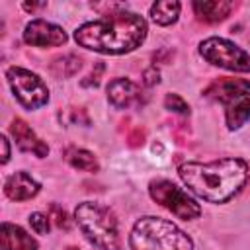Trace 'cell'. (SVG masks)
<instances>
[{"mask_svg": "<svg viewBox=\"0 0 250 250\" xmlns=\"http://www.w3.org/2000/svg\"><path fill=\"white\" fill-rule=\"evenodd\" d=\"M146 37V21L135 12H115L98 21H88L74 31L80 47L105 55H123L137 49Z\"/></svg>", "mask_w": 250, "mask_h": 250, "instance_id": "obj_1", "label": "cell"}, {"mask_svg": "<svg viewBox=\"0 0 250 250\" xmlns=\"http://www.w3.org/2000/svg\"><path fill=\"white\" fill-rule=\"evenodd\" d=\"M184 184L201 199L225 203L234 197L248 180V166L240 158H221L213 162H184L178 168Z\"/></svg>", "mask_w": 250, "mask_h": 250, "instance_id": "obj_2", "label": "cell"}, {"mask_svg": "<svg viewBox=\"0 0 250 250\" xmlns=\"http://www.w3.org/2000/svg\"><path fill=\"white\" fill-rule=\"evenodd\" d=\"M131 250H193L191 238L172 221L141 217L129 236Z\"/></svg>", "mask_w": 250, "mask_h": 250, "instance_id": "obj_3", "label": "cell"}, {"mask_svg": "<svg viewBox=\"0 0 250 250\" xmlns=\"http://www.w3.org/2000/svg\"><path fill=\"white\" fill-rule=\"evenodd\" d=\"M74 219L84 236L100 250H121L117 219L109 207L94 201H84L76 207Z\"/></svg>", "mask_w": 250, "mask_h": 250, "instance_id": "obj_4", "label": "cell"}, {"mask_svg": "<svg viewBox=\"0 0 250 250\" xmlns=\"http://www.w3.org/2000/svg\"><path fill=\"white\" fill-rule=\"evenodd\" d=\"M199 53L207 62L215 66L234 70V72H250V55L229 39L209 37L201 41Z\"/></svg>", "mask_w": 250, "mask_h": 250, "instance_id": "obj_5", "label": "cell"}, {"mask_svg": "<svg viewBox=\"0 0 250 250\" xmlns=\"http://www.w3.org/2000/svg\"><path fill=\"white\" fill-rule=\"evenodd\" d=\"M6 78L12 86L14 96L18 102L27 109H37L49 102V88L47 84L33 74L31 70H25L21 66H10L6 72Z\"/></svg>", "mask_w": 250, "mask_h": 250, "instance_id": "obj_6", "label": "cell"}, {"mask_svg": "<svg viewBox=\"0 0 250 250\" xmlns=\"http://www.w3.org/2000/svg\"><path fill=\"white\" fill-rule=\"evenodd\" d=\"M148 193L156 203H160L162 207H166L184 221H191L201 215L199 203L168 180H152L148 186Z\"/></svg>", "mask_w": 250, "mask_h": 250, "instance_id": "obj_7", "label": "cell"}, {"mask_svg": "<svg viewBox=\"0 0 250 250\" xmlns=\"http://www.w3.org/2000/svg\"><path fill=\"white\" fill-rule=\"evenodd\" d=\"M203 96L221 104H232L242 98H250V80L244 78H217L205 90Z\"/></svg>", "mask_w": 250, "mask_h": 250, "instance_id": "obj_8", "label": "cell"}, {"mask_svg": "<svg viewBox=\"0 0 250 250\" xmlns=\"http://www.w3.org/2000/svg\"><path fill=\"white\" fill-rule=\"evenodd\" d=\"M23 41L33 47H57L66 43V33L55 23H49L45 20H33L25 25Z\"/></svg>", "mask_w": 250, "mask_h": 250, "instance_id": "obj_9", "label": "cell"}, {"mask_svg": "<svg viewBox=\"0 0 250 250\" xmlns=\"http://www.w3.org/2000/svg\"><path fill=\"white\" fill-rule=\"evenodd\" d=\"M10 131H12L14 139H16V145H18L23 152H33V154L39 156V158H43V156L49 154L47 143L41 141V139L33 133V129H31L23 119L16 117V119L12 121V125H10Z\"/></svg>", "mask_w": 250, "mask_h": 250, "instance_id": "obj_10", "label": "cell"}, {"mask_svg": "<svg viewBox=\"0 0 250 250\" xmlns=\"http://www.w3.org/2000/svg\"><path fill=\"white\" fill-rule=\"evenodd\" d=\"M107 100L119 109L137 105L141 104V88L129 78H113L107 84Z\"/></svg>", "mask_w": 250, "mask_h": 250, "instance_id": "obj_11", "label": "cell"}, {"mask_svg": "<svg viewBox=\"0 0 250 250\" xmlns=\"http://www.w3.org/2000/svg\"><path fill=\"white\" fill-rule=\"evenodd\" d=\"M4 191L10 199L14 201H25V199H31L39 193V184L25 172H16L12 174L6 184H4Z\"/></svg>", "mask_w": 250, "mask_h": 250, "instance_id": "obj_12", "label": "cell"}, {"mask_svg": "<svg viewBox=\"0 0 250 250\" xmlns=\"http://www.w3.org/2000/svg\"><path fill=\"white\" fill-rule=\"evenodd\" d=\"M2 250H37L35 238L27 234L21 227L12 223H2Z\"/></svg>", "mask_w": 250, "mask_h": 250, "instance_id": "obj_13", "label": "cell"}, {"mask_svg": "<svg viewBox=\"0 0 250 250\" xmlns=\"http://www.w3.org/2000/svg\"><path fill=\"white\" fill-rule=\"evenodd\" d=\"M193 10L201 21L215 23L229 16V12L232 10V4L227 0H203V2L199 0V2H193Z\"/></svg>", "mask_w": 250, "mask_h": 250, "instance_id": "obj_14", "label": "cell"}, {"mask_svg": "<svg viewBox=\"0 0 250 250\" xmlns=\"http://www.w3.org/2000/svg\"><path fill=\"white\" fill-rule=\"evenodd\" d=\"M180 2H172V0H164V2H154L150 6V18L154 23L158 25H170L178 20L180 16Z\"/></svg>", "mask_w": 250, "mask_h": 250, "instance_id": "obj_15", "label": "cell"}, {"mask_svg": "<svg viewBox=\"0 0 250 250\" xmlns=\"http://www.w3.org/2000/svg\"><path fill=\"white\" fill-rule=\"evenodd\" d=\"M80 66H82V59L76 57V55H72V53H68V55H62V57L53 59L51 72L55 76H59V78H68V76L76 74L80 70Z\"/></svg>", "mask_w": 250, "mask_h": 250, "instance_id": "obj_16", "label": "cell"}, {"mask_svg": "<svg viewBox=\"0 0 250 250\" xmlns=\"http://www.w3.org/2000/svg\"><path fill=\"white\" fill-rule=\"evenodd\" d=\"M250 119V98H242L232 102V105L227 109V127L238 129L240 125H244Z\"/></svg>", "mask_w": 250, "mask_h": 250, "instance_id": "obj_17", "label": "cell"}, {"mask_svg": "<svg viewBox=\"0 0 250 250\" xmlns=\"http://www.w3.org/2000/svg\"><path fill=\"white\" fill-rule=\"evenodd\" d=\"M66 160L70 162L72 168L76 170H84V172H98V160L90 150L84 148H74L68 152Z\"/></svg>", "mask_w": 250, "mask_h": 250, "instance_id": "obj_18", "label": "cell"}, {"mask_svg": "<svg viewBox=\"0 0 250 250\" xmlns=\"http://www.w3.org/2000/svg\"><path fill=\"white\" fill-rule=\"evenodd\" d=\"M164 105L166 109L170 111H176V113H182V115H188L189 113V105L184 102V98H180L178 94H168L164 98Z\"/></svg>", "mask_w": 250, "mask_h": 250, "instance_id": "obj_19", "label": "cell"}, {"mask_svg": "<svg viewBox=\"0 0 250 250\" xmlns=\"http://www.w3.org/2000/svg\"><path fill=\"white\" fill-rule=\"evenodd\" d=\"M49 213H51V219H53V223L59 227V229H64V230H68L70 229V221H68V215L64 213V209L62 207H59V205H51L49 207Z\"/></svg>", "mask_w": 250, "mask_h": 250, "instance_id": "obj_20", "label": "cell"}, {"mask_svg": "<svg viewBox=\"0 0 250 250\" xmlns=\"http://www.w3.org/2000/svg\"><path fill=\"white\" fill-rule=\"evenodd\" d=\"M104 70H105L104 62H96V64H94V68L90 70V74L80 82V86H84V88H96V86L100 84V78H102Z\"/></svg>", "mask_w": 250, "mask_h": 250, "instance_id": "obj_21", "label": "cell"}, {"mask_svg": "<svg viewBox=\"0 0 250 250\" xmlns=\"http://www.w3.org/2000/svg\"><path fill=\"white\" fill-rule=\"evenodd\" d=\"M29 223H31V229L37 234H47L49 232V219H47V215H43V213H31Z\"/></svg>", "mask_w": 250, "mask_h": 250, "instance_id": "obj_22", "label": "cell"}, {"mask_svg": "<svg viewBox=\"0 0 250 250\" xmlns=\"http://www.w3.org/2000/svg\"><path fill=\"white\" fill-rule=\"evenodd\" d=\"M158 80H160V72L156 70V66H150L143 72V82L146 86H154V84H158Z\"/></svg>", "mask_w": 250, "mask_h": 250, "instance_id": "obj_23", "label": "cell"}, {"mask_svg": "<svg viewBox=\"0 0 250 250\" xmlns=\"http://www.w3.org/2000/svg\"><path fill=\"white\" fill-rule=\"evenodd\" d=\"M70 121L72 123H84V125H88L90 123V119H88V115H86V111L82 109V107H70Z\"/></svg>", "mask_w": 250, "mask_h": 250, "instance_id": "obj_24", "label": "cell"}, {"mask_svg": "<svg viewBox=\"0 0 250 250\" xmlns=\"http://www.w3.org/2000/svg\"><path fill=\"white\" fill-rule=\"evenodd\" d=\"M127 143L129 146H141L145 143V131L143 129H135L129 137H127Z\"/></svg>", "mask_w": 250, "mask_h": 250, "instance_id": "obj_25", "label": "cell"}, {"mask_svg": "<svg viewBox=\"0 0 250 250\" xmlns=\"http://www.w3.org/2000/svg\"><path fill=\"white\" fill-rule=\"evenodd\" d=\"M39 8H45V2H31V4H23V10L27 12H33V10H39Z\"/></svg>", "mask_w": 250, "mask_h": 250, "instance_id": "obj_26", "label": "cell"}, {"mask_svg": "<svg viewBox=\"0 0 250 250\" xmlns=\"http://www.w3.org/2000/svg\"><path fill=\"white\" fill-rule=\"evenodd\" d=\"M0 141H2V148H4V156H2V162H8V158H10V146H8V139H6V137H2Z\"/></svg>", "mask_w": 250, "mask_h": 250, "instance_id": "obj_27", "label": "cell"}, {"mask_svg": "<svg viewBox=\"0 0 250 250\" xmlns=\"http://www.w3.org/2000/svg\"><path fill=\"white\" fill-rule=\"evenodd\" d=\"M64 250H78L76 246H68V248H64Z\"/></svg>", "mask_w": 250, "mask_h": 250, "instance_id": "obj_28", "label": "cell"}]
</instances>
